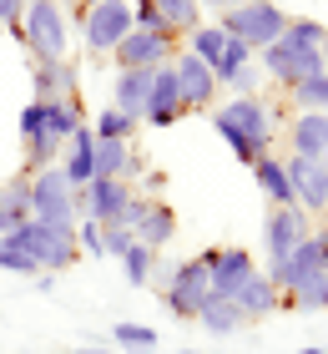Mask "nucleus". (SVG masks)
<instances>
[{
    "instance_id": "20",
    "label": "nucleus",
    "mask_w": 328,
    "mask_h": 354,
    "mask_svg": "<svg viewBox=\"0 0 328 354\" xmlns=\"http://www.w3.org/2000/svg\"><path fill=\"white\" fill-rule=\"evenodd\" d=\"M91 147H96V132H91V127H81V132H71V142H66V152H61V172H66V183H71V187H86L91 183Z\"/></svg>"
},
{
    "instance_id": "43",
    "label": "nucleus",
    "mask_w": 328,
    "mask_h": 354,
    "mask_svg": "<svg viewBox=\"0 0 328 354\" xmlns=\"http://www.w3.org/2000/svg\"><path fill=\"white\" fill-rule=\"evenodd\" d=\"M56 279H61V273H36L30 283H36V294H56Z\"/></svg>"
},
{
    "instance_id": "38",
    "label": "nucleus",
    "mask_w": 328,
    "mask_h": 354,
    "mask_svg": "<svg viewBox=\"0 0 328 354\" xmlns=\"http://www.w3.org/2000/svg\"><path fill=\"white\" fill-rule=\"evenodd\" d=\"M131 243H137L131 228H122V223H102V253H106V259H122Z\"/></svg>"
},
{
    "instance_id": "48",
    "label": "nucleus",
    "mask_w": 328,
    "mask_h": 354,
    "mask_svg": "<svg viewBox=\"0 0 328 354\" xmlns=\"http://www.w3.org/2000/svg\"><path fill=\"white\" fill-rule=\"evenodd\" d=\"M298 354H323V349H318V344H313V349H298Z\"/></svg>"
},
{
    "instance_id": "41",
    "label": "nucleus",
    "mask_w": 328,
    "mask_h": 354,
    "mask_svg": "<svg viewBox=\"0 0 328 354\" xmlns=\"http://www.w3.org/2000/svg\"><path fill=\"white\" fill-rule=\"evenodd\" d=\"M258 82H262V76H258L253 66H242V71H233V76H227L222 86H233L238 96H258Z\"/></svg>"
},
{
    "instance_id": "8",
    "label": "nucleus",
    "mask_w": 328,
    "mask_h": 354,
    "mask_svg": "<svg viewBox=\"0 0 328 354\" xmlns=\"http://www.w3.org/2000/svg\"><path fill=\"white\" fill-rule=\"evenodd\" d=\"M131 30V0H96L81 10V46L86 56H111Z\"/></svg>"
},
{
    "instance_id": "14",
    "label": "nucleus",
    "mask_w": 328,
    "mask_h": 354,
    "mask_svg": "<svg viewBox=\"0 0 328 354\" xmlns=\"http://www.w3.org/2000/svg\"><path fill=\"white\" fill-rule=\"evenodd\" d=\"M172 56H177V41L152 36V30H126V41L111 51L117 71H157V66H167Z\"/></svg>"
},
{
    "instance_id": "42",
    "label": "nucleus",
    "mask_w": 328,
    "mask_h": 354,
    "mask_svg": "<svg viewBox=\"0 0 328 354\" xmlns=\"http://www.w3.org/2000/svg\"><path fill=\"white\" fill-rule=\"evenodd\" d=\"M26 6H30V0H0V30H21Z\"/></svg>"
},
{
    "instance_id": "39",
    "label": "nucleus",
    "mask_w": 328,
    "mask_h": 354,
    "mask_svg": "<svg viewBox=\"0 0 328 354\" xmlns=\"http://www.w3.org/2000/svg\"><path fill=\"white\" fill-rule=\"evenodd\" d=\"M76 248L91 253V259H106V253H102V223L81 218V223H76Z\"/></svg>"
},
{
    "instance_id": "29",
    "label": "nucleus",
    "mask_w": 328,
    "mask_h": 354,
    "mask_svg": "<svg viewBox=\"0 0 328 354\" xmlns=\"http://www.w3.org/2000/svg\"><path fill=\"white\" fill-rule=\"evenodd\" d=\"M117 263H122V273H126V283H137V288H146V283L157 279V253L146 248V243H131Z\"/></svg>"
},
{
    "instance_id": "26",
    "label": "nucleus",
    "mask_w": 328,
    "mask_h": 354,
    "mask_svg": "<svg viewBox=\"0 0 328 354\" xmlns=\"http://www.w3.org/2000/svg\"><path fill=\"white\" fill-rule=\"evenodd\" d=\"M253 177H258V187L268 192V203L273 207H293V187H288V172H283V157H258L253 162Z\"/></svg>"
},
{
    "instance_id": "32",
    "label": "nucleus",
    "mask_w": 328,
    "mask_h": 354,
    "mask_svg": "<svg viewBox=\"0 0 328 354\" xmlns=\"http://www.w3.org/2000/svg\"><path fill=\"white\" fill-rule=\"evenodd\" d=\"M288 96H293L298 111H328V71L308 76V82H298V86H288Z\"/></svg>"
},
{
    "instance_id": "34",
    "label": "nucleus",
    "mask_w": 328,
    "mask_h": 354,
    "mask_svg": "<svg viewBox=\"0 0 328 354\" xmlns=\"http://www.w3.org/2000/svg\"><path fill=\"white\" fill-rule=\"evenodd\" d=\"M222 46H227V36H222L218 26H197L192 36H187V51L197 61H207V66H218V61H222Z\"/></svg>"
},
{
    "instance_id": "23",
    "label": "nucleus",
    "mask_w": 328,
    "mask_h": 354,
    "mask_svg": "<svg viewBox=\"0 0 328 354\" xmlns=\"http://www.w3.org/2000/svg\"><path fill=\"white\" fill-rule=\"evenodd\" d=\"M146 91H152V71H117L111 76V106L126 111V117H137V122H142Z\"/></svg>"
},
{
    "instance_id": "5",
    "label": "nucleus",
    "mask_w": 328,
    "mask_h": 354,
    "mask_svg": "<svg viewBox=\"0 0 328 354\" xmlns=\"http://www.w3.org/2000/svg\"><path fill=\"white\" fill-rule=\"evenodd\" d=\"M258 61H262V76H268V82H278V86H298V82H308V76L328 71V51L298 46L293 36H278L273 46H262Z\"/></svg>"
},
{
    "instance_id": "24",
    "label": "nucleus",
    "mask_w": 328,
    "mask_h": 354,
    "mask_svg": "<svg viewBox=\"0 0 328 354\" xmlns=\"http://www.w3.org/2000/svg\"><path fill=\"white\" fill-rule=\"evenodd\" d=\"M197 324H202L212 339H233V334L248 329V319H242V309L233 299H207L202 309H197Z\"/></svg>"
},
{
    "instance_id": "15",
    "label": "nucleus",
    "mask_w": 328,
    "mask_h": 354,
    "mask_svg": "<svg viewBox=\"0 0 328 354\" xmlns=\"http://www.w3.org/2000/svg\"><path fill=\"white\" fill-rule=\"evenodd\" d=\"M172 71H177V86H182V106H187V111H202V106L218 102V91H222L218 76H212V66H207V61H197L187 46H177Z\"/></svg>"
},
{
    "instance_id": "9",
    "label": "nucleus",
    "mask_w": 328,
    "mask_h": 354,
    "mask_svg": "<svg viewBox=\"0 0 328 354\" xmlns=\"http://www.w3.org/2000/svg\"><path fill=\"white\" fill-rule=\"evenodd\" d=\"M308 233H313V218H308L298 203L293 207H268V218H262V253H268V268L288 263L293 248H298Z\"/></svg>"
},
{
    "instance_id": "35",
    "label": "nucleus",
    "mask_w": 328,
    "mask_h": 354,
    "mask_svg": "<svg viewBox=\"0 0 328 354\" xmlns=\"http://www.w3.org/2000/svg\"><path fill=\"white\" fill-rule=\"evenodd\" d=\"M253 46H242V41H233V36H227V46H222V61H218V66H212V76H218V86L227 82V76H233V71H242V66H253Z\"/></svg>"
},
{
    "instance_id": "4",
    "label": "nucleus",
    "mask_w": 328,
    "mask_h": 354,
    "mask_svg": "<svg viewBox=\"0 0 328 354\" xmlns=\"http://www.w3.org/2000/svg\"><path fill=\"white\" fill-rule=\"evenodd\" d=\"M157 299H162V309H167L172 319H197V309L212 299V288H207V253H197V259H182V263L162 268Z\"/></svg>"
},
{
    "instance_id": "45",
    "label": "nucleus",
    "mask_w": 328,
    "mask_h": 354,
    "mask_svg": "<svg viewBox=\"0 0 328 354\" xmlns=\"http://www.w3.org/2000/svg\"><path fill=\"white\" fill-rule=\"evenodd\" d=\"M197 6H202V10H207V6H212V10H233L238 0H197Z\"/></svg>"
},
{
    "instance_id": "37",
    "label": "nucleus",
    "mask_w": 328,
    "mask_h": 354,
    "mask_svg": "<svg viewBox=\"0 0 328 354\" xmlns=\"http://www.w3.org/2000/svg\"><path fill=\"white\" fill-rule=\"evenodd\" d=\"M283 36H293L298 46H313V51H328V30H323L318 21H288Z\"/></svg>"
},
{
    "instance_id": "13",
    "label": "nucleus",
    "mask_w": 328,
    "mask_h": 354,
    "mask_svg": "<svg viewBox=\"0 0 328 354\" xmlns=\"http://www.w3.org/2000/svg\"><path fill=\"white\" fill-rule=\"evenodd\" d=\"M283 172H288L293 203H298L308 218L328 213V162H313V157H283Z\"/></svg>"
},
{
    "instance_id": "40",
    "label": "nucleus",
    "mask_w": 328,
    "mask_h": 354,
    "mask_svg": "<svg viewBox=\"0 0 328 354\" xmlns=\"http://www.w3.org/2000/svg\"><path fill=\"white\" fill-rule=\"evenodd\" d=\"M36 132H46V102H36V96H30L26 111H21V142H30Z\"/></svg>"
},
{
    "instance_id": "11",
    "label": "nucleus",
    "mask_w": 328,
    "mask_h": 354,
    "mask_svg": "<svg viewBox=\"0 0 328 354\" xmlns=\"http://www.w3.org/2000/svg\"><path fill=\"white\" fill-rule=\"evenodd\" d=\"M258 273L248 248H207V288L212 299H238L242 283Z\"/></svg>"
},
{
    "instance_id": "27",
    "label": "nucleus",
    "mask_w": 328,
    "mask_h": 354,
    "mask_svg": "<svg viewBox=\"0 0 328 354\" xmlns=\"http://www.w3.org/2000/svg\"><path fill=\"white\" fill-rule=\"evenodd\" d=\"M81 102L76 96H56V102H46V132H56L61 142H71V132H81Z\"/></svg>"
},
{
    "instance_id": "2",
    "label": "nucleus",
    "mask_w": 328,
    "mask_h": 354,
    "mask_svg": "<svg viewBox=\"0 0 328 354\" xmlns=\"http://www.w3.org/2000/svg\"><path fill=\"white\" fill-rule=\"evenodd\" d=\"M15 36L30 51V66H41V61H71V21H66L61 0H30Z\"/></svg>"
},
{
    "instance_id": "47",
    "label": "nucleus",
    "mask_w": 328,
    "mask_h": 354,
    "mask_svg": "<svg viewBox=\"0 0 328 354\" xmlns=\"http://www.w3.org/2000/svg\"><path fill=\"white\" fill-rule=\"evenodd\" d=\"M71 6H81V10H86V6H96V0H71Z\"/></svg>"
},
{
    "instance_id": "1",
    "label": "nucleus",
    "mask_w": 328,
    "mask_h": 354,
    "mask_svg": "<svg viewBox=\"0 0 328 354\" xmlns=\"http://www.w3.org/2000/svg\"><path fill=\"white\" fill-rule=\"evenodd\" d=\"M212 127L218 137L233 147V157L242 167H253L258 157L273 152V137H278V117L262 96H233V102L212 106Z\"/></svg>"
},
{
    "instance_id": "31",
    "label": "nucleus",
    "mask_w": 328,
    "mask_h": 354,
    "mask_svg": "<svg viewBox=\"0 0 328 354\" xmlns=\"http://www.w3.org/2000/svg\"><path fill=\"white\" fill-rule=\"evenodd\" d=\"M137 117H126V111H117V106H106L102 111V117H96V127H91V132L96 137H102V142H131V137H137Z\"/></svg>"
},
{
    "instance_id": "3",
    "label": "nucleus",
    "mask_w": 328,
    "mask_h": 354,
    "mask_svg": "<svg viewBox=\"0 0 328 354\" xmlns=\"http://www.w3.org/2000/svg\"><path fill=\"white\" fill-rule=\"evenodd\" d=\"M288 21L293 15L283 6H273V0H238L233 10L218 15V30L233 36V41H242V46H253V51H262V46H273L288 30Z\"/></svg>"
},
{
    "instance_id": "19",
    "label": "nucleus",
    "mask_w": 328,
    "mask_h": 354,
    "mask_svg": "<svg viewBox=\"0 0 328 354\" xmlns=\"http://www.w3.org/2000/svg\"><path fill=\"white\" fill-rule=\"evenodd\" d=\"M30 96L36 102L76 96V61H41V66H30Z\"/></svg>"
},
{
    "instance_id": "17",
    "label": "nucleus",
    "mask_w": 328,
    "mask_h": 354,
    "mask_svg": "<svg viewBox=\"0 0 328 354\" xmlns=\"http://www.w3.org/2000/svg\"><path fill=\"white\" fill-rule=\"evenodd\" d=\"M131 238H137V243H146L152 253H162L177 238V213L162 198H152V192H146V203H142V218H137V228H131Z\"/></svg>"
},
{
    "instance_id": "6",
    "label": "nucleus",
    "mask_w": 328,
    "mask_h": 354,
    "mask_svg": "<svg viewBox=\"0 0 328 354\" xmlns=\"http://www.w3.org/2000/svg\"><path fill=\"white\" fill-rule=\"evenodd\" d=\"M30 218H36V223H56V228H76V223H81L76 187L66 183L61 167L30 172Z\"/></svg>"
},
{
    "instance_id": "18",
    "label": "nucleus",
    "mask_w": 328,
    "mask_h": 354,
    "mask_svg": "<svg viewBox=\"0 0 328 354\" xmlns=\"http://www.w3.org/2000/svg\"><path fill=\"white\" fill-rule=\"evenodd\" d=\"M91 172L96 177H122V183H137L142 177V157L131 142H102L96 137V147H91Z\"/></svg>"
},
{
    "instance_id": "22",
    "label": "nucleus",
    "mask_w": 328,
    "mask_h": 354,
    "mask_svg": "<svg viewBox=\"0 0 328 354\" xmlns=\"http://www.w3.org/2000/svg\"><path fill=\"white\" fill-rule=\"evenodd\" d=\"M30 223V177H10L6 187H0V238L15 233V228H26Z\"/></svg>"
},
{
    "instance_id": "10",
    "label": "nucleus",
    "mask_w": 328,
    "mask_h": 354,
    "mask_svg": "<svg viewBox=\"0 0 328 354\" xmlns=\"http://www.w3.org/2000/svg\"><path fill=\"white\" fill-rule=\"evenodd\" d=\"M131 198H137V183H122V177H91L86 187H76V207L91 223H122Z\"/></svg>"
},
{
    "instance_id": "30",
    "label": "nucleus",
    "mask_w": 328,
    "mask_h": 354,
    "mask_svg": "<svg viewBox=\"0 0 328 354\" xmlns=\"http://www.w3.org/2000/svg\"><path fill=\"white\" fill-rule=\"evenodd\" d=\"M111 344H122L126 354H157V329H146V324H137V319H122L117 329H111Z\"/></svg>"
},
{
    "instance_id": "7",
    "label": "nucleus",
    "mask_w": 328,
    "mask_h": 354,
    "mask_svg": "<svg viewBox=\"0 0 328 354\" xmlns=\"http://www.w3.org/2000/svg\"><path fill=\"white\" fill-rule=\"evenodd\" d=\"M15 243H21L30 259H36L41 273H66V268L81 259L76 228H56V223H36V218H30L26 228H15Z\"/></svg>"
},
{
    "instance_id": "46",
    "label": "nucleus",
    "mask_w": 328,
    "mask_h": 354,
    "mask_svg": "<svg viewBox=\"0 0 328 354\" xmlns=\"http://www.w3.org/2000/svg\"><path fill=\"white\" fill-rule=\"evenodd\" d=\"M177 354H218V349H177Z\"/></svg>"
},
{
    "instance_id": "12",
    "label": "nucleus",
    "mask_w": 328,
    "mask_h": 354,
    "mask_svg": "<svg viewBox=\"0 0 328 354\" xmlns=\"http://www.w3.org/2000/svg\"><path fill=\"white\" fill-rule=\"evenodd\" d=\"M182 117H187L182 86H177V71H172V61H167V66L152 71V91H146V106H142V127L162 132V127H177Z\"/></svg>"
},
{
    "instance_id": "33",
    "label": "nucleus",
    "mask_w": 328,
    "mask_h": 354,
    "mask_svg": "<svg viewBox=\"0 0 328 354\" xmlns=\"http://www.w3.org/2000/svg\"><path fill=\"white\" fill-rule=\"evenodd\" d=\"M0 273H15V279H36V259H30V253L15 243V233H6L0 238Z\"/></svg>"
},
{
    "instance_id": "25",
    "label": "nucleus",
    "mask_w": 328,
    "mask_h": 354,
    "mask_svg": "<svg viewBox=\"0 0 328 354\" xmlns=\"http://www.w3.org/2000/svg\"><path fill=\"white\" fill-rule=\"evenodd\" d=\"M288 304H293V309H303V314L328 309V268H308V273H298V279L288 283Z\"/></svg>"
},
{
    "instance_id": "21",
    "label": "nucleus",
    "mask_w": 328,
    "mask_h": 354,
    "mask_svg": "<svg viewBox=\"0 0 328 354\" xmlns=\"http://www.w3.org/2000/svg\"><path fill=\"white\" fill-rule=\"evenodd\" d=\"M233 304L242 309V319H248V324H253V319H273V314H278V304H283V294H278V288L268 283V273L258 268L253 279L242 283V294H238Z\"/></svg>"
},
{
    "instance_id": "36",
    "label": "nucleus",
    "mask_w": 328,
    "mask_h": 354,
    "mask_svg": "<svg viewBox=\"0 0 328 354\" xmlns=\"http://www.w3.org/2000/svg\"><path fill=\"white\" fill-rule=\"evenodd\" d=\"M131 30H152V36H172L167 21H162V10L152 6V0H131ZM177 41V36H172Z\"/></svg>"
},
{
    "instance_id": "28",
    "label": "nucleus",
    "mask_w": 328,
    "mask_h": 354,
    "mask_svg": "<svg viewBox=\"0 0 328 354\" xmlns=\"http://www.w3.org/2000/svg\"><path fill=\"white\" fill-rule=\"evenodd\" d=\"M152 6L162 10V21H167L172 36H192V30L202 26V6H197V0H152Z\"/></svg>"
},
{
    "instance_id": "16",
    "label": "nucleus",
    "mask_w": 328,
    "mask_h": 354,
    "mask_svg": "<svg viewBox=\"0 0 328 354\" xmlns=\"http://www.w3.org/2000/svg\"><path fill=\"white\" fill-rule=\"evenodd\" d=\"M288 147H293V157L328 162V111H298L288 122Z\"/></svg>"
},
{
    "instance_id": "44",
    "label": "nucleus",
    "mask_w": 328,
    "mask_h": 354,
    "mask_svg": "<svg viewBox=\"0 0 328 354\" xmlns=\"http://www.w3.org/2000/svg\"><path fill=\"white\" fill-rule=\"evenodd\" d=\"M51 354H111V349H102V344H76V349H51Z\"/></svg>"
}]
</instances>
